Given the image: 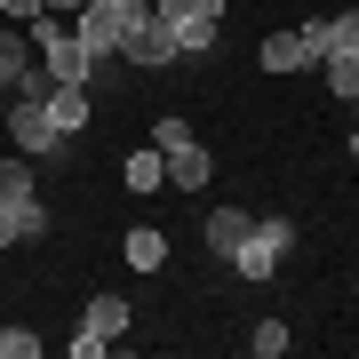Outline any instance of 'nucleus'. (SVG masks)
I'll list each match as a JSON object with an SVG mask.
<instances>
[{
    "instance_id": "obj_12",
    "label": "nucleus",
    "mask_w": 359,
    "mask_h": 359,
    "mask_svg": "<svg viewBox=\"0 0 359 359\" xmlns=\"http://www.w3.org/2000/svg\"><path fill=\"white\" fill-rule=\"evenodd\" d=\"M48 112H56L65 136H80V128L96 120V104H88V88H65V80H56V88H48Z\"/></svg>"
},
{
    "instance_id": "obj_4",
    "label": "nucleus",
    "mask_w": 359,
    "mask_h": 359,
    "mask_svg": "<svg viewBox=\"0 0 359 359\" xmlns=\"http://www.w3.org/2000/svg\"><path fill=\"white\" fill-rule=\"evenodd\" d=\"M152 8L176 25V48H184V56L216 48V32H224V0H152Z\"/></svg>"
},
{
    "instance_id": "obj_6",
    "label": "nucleus",
    "mask_w": 359,
    "mask_h": 359,
    "mask_svg": "<svg viewBox=\"0 0 359 359\" xmlns=\"http://www.w3.org/2000/svg\"><path fill=\"white\" fill-rule=\"evenodd\" d=\"M311 48V65H327V56H351L359 48V8H335V16H311V25H295Z\"/></svg>"
},
{
    "instance_id": "obj_10",
    "label": "nucleus",
    "mask_w": 359,
    "mask_h": 359,
    "mask_svg": "<svg viewBox=\"0 0 359 359\" xmlns=\"http://www.w3.org/2000/svg\"><path fill=\"white\" fill-rule=\"evenodd\" d=\"M32 65H40V56H32V32L25 25H0V88H16Z\"/></svg>"
},
{
    "instance_id": "obj_13",
    "label": "nucleus",
    "mask_w": 359,
    "mask_h": 359,
    "mask_svg": "<svg viewBox=\"0 0 359 359\" xmlns=\"http://www.w3.org/2000/svg\"><path fill=\"white\" fill-rule=\"evenodd\" d=\"M264 72H311L304 32H271V40H264Z\"/></svg>"
},
{
    "instance_id": "obj_7",
    "label": "nucleus",
    "mask_w": 359,
    "mask_h": 359,
    "mask_svg": "<svg viewBox=\"0 0 359 359\" xmlns=\"http://www.w3.org/2000/svg\"><path fill=\"white\" fill-rule=\"evenodd\" d=\"M48 240V208L40 200H0V248H32Z\"/></svg>"
},
{
    "instance_id": "obj_11",
    "label": "nucleus",
    "mask_w": 359,
    "mask_h": 359,
    "mask_svg": "<svg viewBox=\"0 0 359 359\" xmlns=\"http://www.w3.org/2000/svg\"><path fill=\"white\" fill-rule=\"evenodd\" d=\"M248 224H256V208H216V216H208V256L231 264V248L248 240Z\"/></svg>"
},
{
    "instance_id": "obj_22",
    "label": "nucleus",
    "mask_w": 359,
    "mask_h": 359,
    "mask_svg": "<svg viewBox=\"0 0 359 359\" xmlns=\"http://www.w3.org/2000/svg\"><path fill=\"white\" fill-rule=\"evenodd\" d=\"M72 8H80V0H48V16H72Z\"/></svg>"
},
{
    "instance_id": "obj_15",
    "label": "nucleus",
    "mask_w": 359,
    "mask_h": 359,
    "mask_svg": "<svg viewBox=\"0 0 359 359\" xmlns=\"http://www.w3.org/2000/svg\"><path fill=\"white\" fill-rule=\"evenodd\" d=\"M320 80H327V96L359 104V48H351V56H327V65H320Z\"/></svg>"
},
{
    "instance_id": "obj_18",
    "label": "nucleus",
    "mask_w": 359,
    "mask_h": 359,
    "mask_svg": "<svg viewBox=\"0 0 359 359\" xmlns=\"http://www.w3.org/2000/svg\"><path fill=\"white\" fill-rule=\"evenodd\" d=\"M248 351H256V359H280V351H287V320H256Z\"/></svg>"
},
{
    "instance_id": "obj_9",
    "label": "nucleus",
    "mask_w": 359,
    "mask_h": 359,
    "mask_svg": "<svg viewBox=\"0 0 359 359\" xmlns=\"http://www.w3.org/2000/svg\"><path fill=\"white\" fill-rule=\"evenodd\" d=\"M80 327H88L96 344H120V335H128V295H88V311H80Z\"/></svg>"
},
{
    "instance_id": "obj_23",
    "label": "nucleus",
    "mask_w": 359,
    "mask_h": 359,
    "mask_svg": "<svg viewBox=\"0 0 359 359\" xmlns=\"http://www.w3.org/2000/svg\"><path fill=\"white\" fill-rule=\"evenodd\" d=\"M351 152H359V120H351Z\"/></svg>"
},
{
    "instance_id": "obj_17",
    "label": "nucleus",
    "mask_w": 359,
    "mask_h": 359,
    "mask_svg": "<svg viewBox=\"0 0 359 359\" xmlns=\"http://www.w3.org/2000/svg\"><path fill=\"white\" fill-rule=\"evenodd\" d=\"M0 200H32V160H25V152L0 160Z\"/></svg>"
},
{
    "instance_id": "obj_20",
    "label": "nucleus",
    "mask_w": 359,
    "mask_h": 359,
    "mask_svg": "<svg viewBox=\"0 0 359 359\" xmlns=\"http://www.w3.org/2000/svg\"><path fill=\"white\" fill-rule=\"evenodd\" d=\"M152 144H160V152H176V144H192V128H184V120H160V128H152Z\"/></svg>"
},
{
    "instance_id": "obj_5",
    "label": "nucleus",
    "mask_w": 359,
    "mask_h": 359,
    "mask_svg": "<svg viewBox=\"0 0 359 359\" xmlns=\"http://www.w3.org/2000/svg\"><path fill=\"white\" fill-rule=\"evenodd\" d=\"M176 25H168V16L152 8V16H144V25L128 32V48H120V65H136V72H160V65H176Z\"/></svg>"
},
{
    "instance_id": "obj_16",
    "label": "nucleus",
    "mask_w": 359,
    "mask_h": 359,
    "mask_svg": "<svg viewBox=\"0 0 359 359\" xmlns=\"http://www.w3.org/2000/svg\"><path fill=\"white\" fill-rule=\"evenodd\" d=\"M128 264H136V271H160V264H168V240H160L152 224H136V231H128Z\"/></svg>"
},
{
    "instance_id": "obj_3",
    "label": "nucleus",
    "mask_w": 359,
    "mask_h": 359,
    "mask_svg": "<svg viewBox=\"0 0 359 359\" xmlns=\"http://www.w3.org/2000/svg\"><path fill=\"white\" fill-rule=\"evenodd\" d=\"M0 120H8V144H16V152H25V160H48V152H65V128H56V112H48V96H8V112H0Z\"/></svg>"
},
{
    "instance_id": "obj_24",
    "label": "nucleus",
    "mask_w": 359,
    "mask_h": 359,
    "mask_svg": "<svg viewBox=\"0 0 359 359\" xmlns=\"http://www.w3.org/2000/svg\"><path fill=\"white\" fill-rule=\"evenodd\" d=\"M0 112H8V88H0Z\"/></svg>"
},
{
    "instance_id": "obj_14",
    "label": "nucleus",
    "mask_w": 359,
    "mask_h": 359,
    "mask_svg": "<svg viewBox=\"0 0 359 359\" xmlns=\"http://www.w3.org/2000/svg\"><path fill=\"white\" fill-rule=\"evenodd\" d=\"M120 176H128V192H160V184H168V160H160V144H136Z\"/></svg>"
},
{
    "instance_id": "obj_8",
    "label": "nucleus",
    "mask_w": 359,
    "mask_h": 359,
    "mask_svg": "<svg viewBox=\"0 0 359 359\" xmlns=\"http://www.w3.org/2000/svg\"><path fill=\"white\" fill-rule=\"evenodd\" d=\"M168 160V184H176V192H200L208 176H216V160H208V144L192 136V144H176V152H160Z\"/></svg>"
},
{
    "instance_id": "obj_19",
    "label": "nucleus",
    "mask_w": 359,
    "mask_h": 359,
    "mask_svg": "<svg viewBox=\"0 0 359 359\" xmlns=\"http://www.w3.org/2000/svg\"><path fill=\"white\" fill-rule=\"evenodd\" d=\"M0 359H40V335L32 327H0Z\"/></svg>"
},
{
    "instance_id": "obj_1",
    "label": "nucleus",
    "mask_w": 359,
    "mask_h": 359,
    "mask_svg": "<svg viewBox=\"0 0 359 359\" xmlns=\"http://www.w3.org/2000/svg\"><path fill=\"white\" fill-rule=\"evenodd\" d=\"M32 56H40V72L48 80H65V88H96V56H88V40L72 32V16H32Z\"/></svg>"
},
{
    "instance_id": "obj_2",
    "label": "nucleus",
    "mask_w": 359,
    "mask_h": 359,
    "mask_svg": "<svg viewBox=\"0 0 359 359\" xmlns=\"http://www.w3.org/2000/svg\"><path fill=\"white\" fill-rule=\"evenodd\" d=\"M287 248H295V224H287V216H256L248 240L231 248V271H240V280H280Z\"/></svg>"
},
{
    "instance_id": "obj_21",
    "label": "nucleus",
    "mask_w": 359,
    "mask_h": 359,
    "mask_svg": "<svg viewBox=\"0 0 359 359\" xmlns=\"http://www.w3.org/2000/svg\"><path fill=\"white\" fill-rule=\"evenodd\" d=\"M0 16H16V25H32V16H48V0H0Z\"/></svg>"
}]
</instances>
